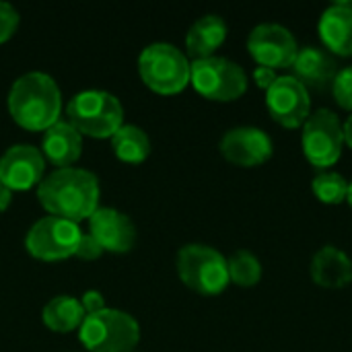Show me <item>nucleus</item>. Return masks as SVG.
Instances as JSON below:
<instances>
[{
    "label": "nucleus",
    "mask_w": 352,
    "mask_h": 352,
    "mask_svg": "<svg viewBox=\"0 0 352 352\" xmlns=\"http://www.w3.org/2000/svg\"><path fill=\"white\" fill-rule=\"evenodd\" d=\"M19 25V12L10 2L0 0V41L8 39Z\"/></svg>",
    "instance_id": "393cba45"
},
{
    "label": "nucleus",
    "mask_w": 352,
    "mask_h": 352,
    "mask_svg": "<svg viewBox=\"0 0 352 352\" xmlns=\"http://www.w3.org/2000/svg\"><path fill=\"white\" fill-rule=\"evenodd\" d=\"M324 45L342 58L352 56V2H336L328 6L318 25Z\"/></svg>",
    "instance_id": "dca6fc26"
},
{
    "label": "nucleus",
    "mask_w": 352,
    "mask_h": 352,
    "mask_svg": "<svg viewBox=\"0 0 352 352\" xmlns=\"http://www.w3.org/2000/svg\"><path fill=\"white\" fill-rule=\"evenodd\" d=\"M43 322L56 332H70L78 328L85 320V307L80 299L72 295H56L43 305Z\"/></svg>",
    "instance_id": "aec40b11"
},
{
    "label": "nucleus",
    "mask_w": 352,
    "mask_h": 352,
    "mask_svg": "<svg viewBox=\"0 0 352 352\" xmlns=\"http://www.w3.org/2000/svg\"><path fill=\"white\" fill-rule=\"evenodd\" d=\"M295 78L305 87L314 91H328L338 74L336 60L322 47L307 45L299 47L297 58L293 62Z\"/></svg>",
    "instance_id": "2eb2a0df"
},
{
    "label": "nucleus",
    "mask_w": 352,
    "mask_h": 352,
    "mask_svg": "<svg viewBox=\"0 0 352 352\" xmlns=\"http://www.w3.org/2000/svg\"><path fill=\"white\" fill-rule=\"evenodd\" d=\"M248 52L260 66L278 70L293 66L299 45L287 27L278 23H260L248 37Z\"/></svg>",
    "instance_id": "9d476101"
},
{
    "label": "nucleus",
    "mask_w": 352,
    "mask_h": 352,
    "mask_svg": "<svg viewBox=\"0 0 352 352\" xmlns=\"http://www.w3.org/2000/svg\"><path fill=\"white\" fill-rule=\"evenodd\" d=\"M346 202L351 204V208H352V182L349 184V194H346Z\"/></svg>",
    "instance_id": "7c9ffc66"
},
{
    "label": "nucleus",
    "mask_w": 352,
    "mask_h": 352,
    "mask_svg": "<svg viewBox=\"0 0 352 352\" xmlns=\"http://www.w3.org/2000/svg\"><path fill=\"white\" fill-rule=\"evenodd\" d=\"M190 82L202 97L212 101H235L248 91L245 70L233 60L221 56L194 60Z\"/></svg>",
    "instance_id": "0eeeda50"
},
{
    "label": "nucleus",
    "mask_w": 352,
    "mask_h": 352,
    "mask_svg": "<svg viewBox=\"0 0 352 352\" xmlns=\"http://www.w3.org/2000/svg\"><path fill=\"white\" fill-rule=\"evenodd\" d=\"M89 233L109 252H128L136 243V227L132 219L111 206H99L89 217Z\"/></svg>",
    "instance_id": "4468645a"
},
{
    "label": "nucleus",
    "mask_w": 352,
    "mask_h": 352,
    "mask_svg": "<svg viewBox=\"0 0 352 352\" xmlns=\"http://www.w3.org/2000/svg\"><path fill=\"white\" fill-rule=\"evenodd\" d=\"M80 303H82V307H85V314H95V311H99V309H103V307H105L103 295H101L99 291H95V289L85 291V293H82Z\"/></svg>",
    "instance_id": "bb28decb"
},
{
    "label": "nucleus",
    "mask_w": 352,
    "mask_h": 352,
    "mask_svg": "<svg viewBox=\"0 0 352 352\" xmlns=\"http://www.w3.org/2000/svg\"><path fill=\"white\" fill-rule=\"evenodd\" d=\"M111 148L113 153L126 161V163H140L151 153V140L148 134L134 124H122L111 136Z\"/></svg>",
    "instance_id": "412c9836"
},
{
    "label": "nucleus",
    "mask_w": 352,
    "mask_h": 352,
    "mask_svg": "<svg viewBox=\"0 0 352 352\" xmlns=\"http://www.w3.org/2000/svg\"><path fill=\"white\" fill-rule=\"evenodd\" d=\"M332 95L334 101L342 107L352 111V66H346L342 70H338L334 82H332Z\"/></svg>",
    "instance_id": "b1692460"
},
{
    "label": "nucleus",
    "mask_w": 352,
    "mask_h": 352,
    "mask_svg": "<svg viewBox=\"0 0 352 352\" xmlns=\"http://www.w3.org/2000/svg\"><path fill=\"white\" fill-rule=\"evenodd\" d=\"M101 252H103V248L97 243V239H95L91 233H82L74 254H76L78 258H82V260H95V258L101 256Z\"/></svg>",
    "instance_id": "a878e982"
},
{
    "label": "nucleus",
    "mask_w": 352,
    "mask_h": 352,
    "mask_svg": "<svg viewBox=\"0 0 352 352\" xmlns=\"http://www.w3.org/2000/svg\"><path fill=\"white\" fill-rule=\"evenodd\" d=\"M311 278L324 289H342L352 283V260L338 248L326 245L311 260Z\"/></svg>",
    "instance_id": "a211bd4d"
},
{
    "label": "nucleus",
    "mask_w": 352,
    "mask_h": 352,
    "mask_svg": "<svg viewBox=\"0 0 352 352\" xmlns=\"http://www.w3.org/2000/svg\"><path fill=\"white\" fill-rule=\"evenodd\" d=\"M177 274L200 295H219L231 283L227 258L204 243H188L177 252Z\"/></svg>",
    "instance_id": "39448f33"
},
{
    "label": "nucleus",
    "mask_w": 352,
    "mask_h": 352,
    "mask_svg": "<svg viewBox=\"0 0 352 352\" xmlns=\"http://www.w3.org/2000/svg\"><path fill=\"white\" fill-rule=\"evenodd\" d=\"M254 78H256V85H258L260 89L268 91V89L272 87V82H274L278 76H276V70H270V68H264V66H260V68H256V72H254Z\"/></svg>",
    "instance_id": "cd10ccee"
},
{
    "label": "nucleus",
    "mask_w": 352,
    "mask_h": 352,
    "mask_svg": "<svg viewBox=\"0 0 352 352\" xmlns=\"http://www.w3.org/2000/svg\"><path fill=\"white\" fill-rule=\"evenodd\" d=\"M344 144V132L338 116L332 109H318L303 124L301 146L307 161L318 169L332 167L340 155Z\"/></svg>",
    "instance_id": "6e6552de"
},
{
    "label": "nucleus",
    "mask_w": 352,
    "mask_h": 352,
    "mask_svg": "<svg viewBox=\"0 0 352 352\" xmlns=\"http://www.w3.org/2000/svg\"><path fill=\"white\" fill-rule=\"evenodd\" d=\"M99 177L82 167H56L37 184L39 202L56 217L78 223L99 208Z\"/></svg>",
    "instance_id": "f257e3e1"
},
{
    "label": "nucleus",
    "mask_w": 352,
    "mask_h": 352,
    "mask_svg": "<svg viewBox=\"0 0 352 352\" xmlns=\"http://www.w3.org/2000/svg\"><path fill=\"white\" fill-rule=\"evenodd\" d=\"M45 157L33 144H12L0 155V182L10 190H29L43 179Z\"/></svg>",
    "instance_id": "ddd939ff"
},
{
    "label": "nucleus",
    "mask_w": 352,
    "mask_h": 352,
    "mask_svg": "<svg viewBox=\"0 0 352 352\" xmlns=\"http://www.w3.org/2000/svg\"><path fill=\"white\" fill-rule=\"evenodd\" d=\"M41 148H43V157L50 159L54 165L70 167L80 157L82 136L68 120H58L54 126H50L43 132Z\"/></svg>",
    "instance_id": "f3484780"
},
{
    "label": "nucleus",
    "mask_w": 352,
    "mask_h": 352,
    "mask_svg": "<svg viewBox=\"0 0 352 352\" xmlns=\"http://www.w3.org/2000/svg\"><path fill=\"white\" fill-rule=\"evenodd\" d=\"M142 80L159 93H177L190 82L192 64L188 56L167 41L148 43L138 56Z\"/></svg>",
    "instance_id": "423d86ee"
},
{
    "label": "nucleus",
    "mask_w": 352,
    "mask_h": 352,
    "mask_svg": "<svg viewBox=\"0 0 352 352\" xmlns=\"http://www.w3.org/2000/svg\"><path fill=\"white\" fill-rule=\"evenodd\" d=\"M80 235L78 223L47 214L29 227L25 245L27 252L39 260H62L76 252Z\"/></svg>",
    "instance_id": "1a4fd4ad"
},
{
    "label": "nucleus",
    "mask_w": 352,
    "mask_h": 352,
    "mask_svg": "<svg viewBox=\"0 0 352 352\" xmlns=\"http://www.w3.org/2000/svg\"><path fill=\"white\" fill-rule=\"evenodd\" d=\"M227 268H229V280L239 287H256L262 278V264L248 250L235 252L227 260Z\"/></svg>",
    "instance_id": "4be33fe9"
},
{
    "label": "nucleus",
    "mask_w": 352,
    "mask_h": 352,
    "mask_svg": "<svg viewBox=\"0 0 352 352\" xmlns=\"http://www.w3.org/2000/svg\"><path fill=\"white\" fill-rule=\"evenodd\" d=\"M221 153L233 165L258 167L272 157L274 146L264 130L254 126H237L223 134Z\"/></svg>",
    "instance_id": "f8f14e48"
},
{
    "label": "nucleus",
    "mask_w": 352,
    "mask_h": 352,
    "mask_svg": "<svg viewBox=\"0 0 352 352\" xmlns=\"http://www.w3.org/2000/svg\"><path fill=\"white\" fill-rule=\"evenodd\" d=\"M266 107L274 122L285 128H301L311 116L309 91L293 76H278L266 91Z\"/></svg>",
    "instance_id": "9b49d317"
},
{
    "label": "nucleus",
    "mask_w": 352,
    "mask_h": 352,
    "mask_svg": "<svg viewBox=\"0 0 352 352\" xmlns=\"http://www.w3.org/2000/svg\"><path fill=\"white\" fill-rule=\"evenodd\" d=\"M10 200H12V190L0 182V212L10 204Z\"/></svg>",
    "instance_id": "c85d7f7f"
},
{
    "label": "nucleus",
    "mask_w": 352,
    "mask_h": 352,
    "mask_svg": "<svg viewBox=\"0 0 352 352\" xmlns=\"http://www.w3.org/2000/svg\"><path fill=\"white\" fill-rule=\"evenodd\" d=\"M78 336L93 352H130L140 338V326L130 314L103 307L85 316Z\"/></svg>",
    "instance_id": "7ed1b4c3"
},
{
    "label": "nucleus",
    "mask_w": 352,
    "mask_h": 352,
    "mask_svg": "<svg viewBox=\"0 0 352 352\" xmlns=\"http://www.w3.org/2000/svg\"><path fill=\"white\" fill-rule=\"evenodd\" d=\"M311 190L316 198L324 204H340L346 200L349 182L336 171H322L314 177Z\"/></svg>",
    "instance_id": "5701e85b"
},
{
    "label": "nucleus",
    "mask_w": 352,
    "mask_h": 352,
    "mask_svg": "<svg viewBox=\"0 0 352 352\" xmlns=\"http://www.w3.org/2000/svg\"><path fill=\"white\" fill-rule=\"evenodd\" d=\"M68 122L89 136H111L124 124V107L116 95L103 89H85L66 105Z\"/></svg>",
    "instance_id": "20e7f679"
},
{
    "label": "nucleus",
    "mask_w": 352,
    "mask_h": 352,
    "mask_svg": "<svg viewBox=\"0 0 352 352\" xmlns=\"http://www.w3.org/2000/svg\"><path fill=\"white\" fill-rule=\"evenodd\" d=\"M342 132H344V142L349 144L352 148V113L349 116V120L344 122V126H342Z\"/></svg>",
    "instance_id": "c756f323"
},
{
    "label": "nucleus",
    "mask_w": 352,
    "mask_h": 352,
    "mask_svg": "<svg viewBox=\"0 0 352 352\" xmlns=\"http://www.w3.org/2000/svg\"><path fill=\"white\" fill-rule=\"evenodd\" d=\"M227 37V23L219 14L200 16L186 35V50L194 60L210 58Z\"/></svg>",
    "instance_id": "6ab92c4d"
},
{
    "label": "nucleus",
    "mask_w": 352,
    "mask_h": 352,
    "mask_svg": "<svg viewBox=\"0 0 352 352\" xmlns=\"http://www.w3.org/2000/svg\"><path fill=\"white\" fill-rule=\"evenodd\" d=\"M8 109L14 122L29 130H47L60 120L62 93L58 82L41 70L19 76L8 93Z\"/></svg>",
    "instance_id": "f03ea898"
}]
</instances>
